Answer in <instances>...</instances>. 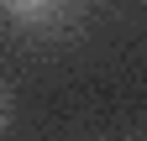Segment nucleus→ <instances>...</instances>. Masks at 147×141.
<instances>
[{
	"label": "nucleus",
	"instance_id": "nucleus-1",
	"mask_svg": "<svg viewBox=\"0 0 147 141\" xmlns=\"http://www.w3.org/2000/svg\"><path fill=\"white\" fill-rule=\"evenodd\" d=\"M0 11L16 26H58L63 21V0H0Z\"/></svg>",
	"mask_w": 147,
	"mask_h": 141
},
{
	"label": "nucleus",
	"instance_id": "nucleus-2",
	"mask_svg": "<svg viewBox=\"0 0 147 141\" xmlns=\"http://www.w3.org/2000/svg\"><path fill=\"white\" fill-rule=\"evenodd\" d=\"M0 120H5V99H0Z\"/></svg>",
	"mask_w": 147,
	"mask_h": 141
}]
</instances>
